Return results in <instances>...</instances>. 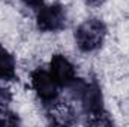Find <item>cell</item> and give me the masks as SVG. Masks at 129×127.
<instances>
[{
	"label": "cell",
	"mask_w": 129,
	"mask_h": 127,
	"mask_svg": "<svg viewBox=\"0 0 129 127\" xmlns=\"http://www.w3.org/2000/svg\"><path fill=\"white\" fill-rule=\"evenodd\" d=\"M74 100L80 102L81 109L86 115V124L89 126H111L113 121L104 106L102 91L96 81H83L77 78L71 85L66 87Z\"/></svg>",
	"instance_id": "6da1fadb"
},
{
	"label": "cell",
	"mask_w": 129,
	"mask_h": 127,
	"mask_svg": "<svg viewBox=\"0 0 129 127\" xmlns=\"http://www.w3.org/2000/svg\"><path fill=\"white\" fill-rule=\"evenodd\" d=\"M107 36V26L98 18H90L81 23L75 30V43L81 52H93L99 49Z\"/></svg>",
	"instance_id": "7a4b0ae2"
},
{
	"label": "cell",
	"mask_w": 129,
	"mask_h": 127,
	"mask_svg": "<svg viewBox=\"0 0 129 127\" xmlns=\"http://www.w3.org/2000/svg\"><path fill=\"white\" fill-rule=\"evenodd\" d=\"M30 82L36 96L47 108H53L60 102V85L48 70H33L30 75Z\"/></svg>",
	"instance_id": "3957f363"
},
{
	"label": "cell",
	"mask_w": 129,
	"mask_h": 127,
	"mask_svg": "<svg viewBox=\"0 0 129 127\" xmlns=\"http://www.w3.org/2000/svg\"><path fill=\"white\" fill-rule=\"evenodd\" d=\"M66 9L60 3L42 5L36 12V27L44 33L60 32L66 27Z\"/></svg>",
	"instance_id": "277c9868"
},
{
	"label": "cell",
	"mask_w": 129,
	"mask_h": 127,
	"mask_svg": "<svg viewBox=\"0 0 129 127\" xmlns=\"http://www.w3.org/2000/svg\"><path fill=\"white\" fill-rule=\"evenodd\" d=\"M50 73L59 82V85L64 87V88L77 79L75 66L62 54H54L53 55L51 63H50Z\"/></svg>",
	"instance_id": "5b68a950"
},
{
	"label": "cell",
	"mask_w": 129,
	"mask_h": 127,
	"mask_svg": "<svg viewBox=\"0 0 129 127\" xmlns=\"http://www.w3.org/2000/svg\"><path fill=\"white\" fill-rule=\"evenodd\" d=\"M0 79L2 81H15V79H18L15 58L2 45H0Z\"/></svg>",
	"instance_id": "8992f818"
},
{
	"label": "cell",
	"mask_w": 129,
	"mask_h": 127,
	"mask_svg": "<svg viewBox=\"0 0 129 127\" xmlns=\"http://www.w3.org/2000/svg\"><path fill=\"white\" fill-rule=\"evenodd\" d=\"M24 5H27V6H32V8H39V6H42L44 3V0H21Z\"/></svg>",
	"instance_id": "52a82bcc"
},
{
	"label": "cell",
	"mask_w": 129,
	"mask_h": 127,
	"mask_svg": "<svg viewBox=\"0 0 129 127\" xmlns=\"http://www.w3.org/2000/svg\"><path fill=\"white\" fill-rule=\"evenodd\" d=\"M86 2V5L87 6H92V8H99V6H102L107 0H84Z\"/></svg>",
	"instance_id": "ba28073f"
},
{
	"label": "cell",
	"mask_w": 129,
	"mask_h": 127,
	"mask_svg": "<svg viewBox=\"0 0 129 127\" xmlns=\"http://www.w3.org/2000/svg\"><path fill=\"white\" fill-rule=\"evenodd\" d=\"M3 124H6V121H5V118L0 117V126H3Z\"/></svg>",
	"instance_id": "9c48e42d"
}]
</instances>
